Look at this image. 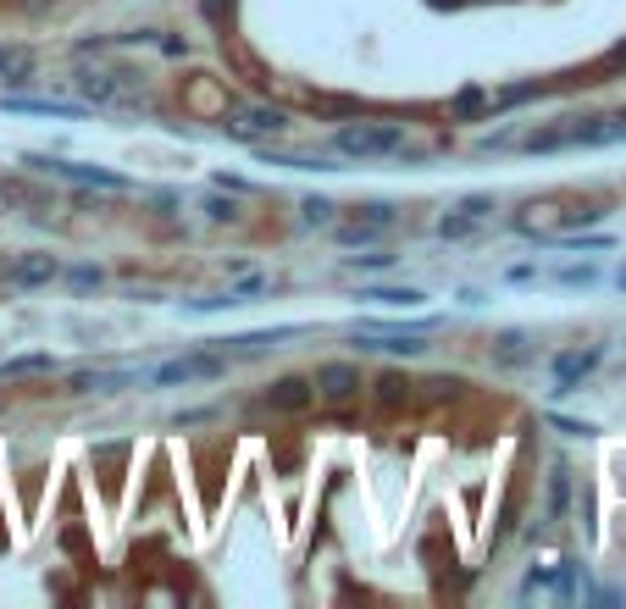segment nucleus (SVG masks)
<instances>
[{
	"mask_svg": "<svg viewBox=\"0 0 626 609\" xmlns=\"http://www.w3.org/2000/svg\"><path fill=\"white\" fill-rule=\"evenodd\" d=\"M610 61H615V67H626V39H621V45L610 50Z\"/></svg>",
	"mask_w": 626,
	"mask_h": 609,
	"instance_id": "473e14b6",
	"label": "nucleus"
},
{
	"mask_svg": "<svg viewBox=\"0 0 626 609\" xmlns=\"http://www.w3.org/2000/svg\"><path fill=\"white\" fill-rule=\"evenodd\" d=\"M266 288H272V277H261V272H255V277H244V283H233L222 299H228V305H250L255 294H266Z\"/></svg>",
	"mask_w": 626,
	"mask_h": 609,
	"instance_id": "6ab92c4d",
	"label": "nucleus"
},
{
	"mask_svg": "<svg viewBox=\"0 0 626 609\" xmlns=\"http://www.w3.org/2000/svg\"><path fill=\"white\" fill-rule=\"evenodd\" d=\"M438 233H444V239H466V233H471V216H444V222H438Z\"/></svg>",
	"mask_w": 626,
	"mask_h": 609,
	"instance_id": "bb28decb",
	"label": "nucleus"
},
{
	"mask_svg": "<svg viewBox=\"0 0 626 609\" xmlns=\"http://www.w3.org/2000/svg\"><path fill=\"white\" fill-rule=\"evenodd\" d=\"M383 227H372V222H350V227H338V244H350V250H361V244H372Z\"/></svg>",
	"mask_w": 626,
	"mask_h": 609,
	"instance_id": "4be33fe9",
	"label": "nucleus"
},
{
	"mask_svg": "<svg viewBox=\"0 0 626 609\" xmlns=\"http://www.w3.org/2000/svg\"><path fill=\"white\" fill-rule=\"evenodd\" d=\"M266 410L272 416H305L311 410V399H316V388H311V377H277L272 388H266Z\"/></svg>",
	"mask_w": 626,
	"mask_h": 609,
	"instance_id": "0eeeda50",
	"label": "nucleus"
},
{
	"mask_svg": "<svg viewBox=\"0 0 626 609\" xmlns=\"http://www.w3.org/2000/svg\"><path fill=\"white\" fill-rule=\"evenodd\" d=\"M300 216H305V227H333L338 205H333V200H322V194H311V200L300 205Z\"/></svg>",
	"mask_w": 626,
	"mask_h": 609,
	"instance_id": "a211bd4d",
	"label": "nucleus"
},
{
	"mask_svg": "<svg viewBox=\"0 0 626 609\" xmlns=\"http://www.w3.org/2000/svg\"><path fill=\"white\" fill-rule=\"evenodd\" d=\"M222 128H228L233 139H255V133H283V128H289V111H277V106H250L239 122L222 117Z\"/></svg>",
	"mask_w": 626,
	"mask_h": 609,
	"instance_id": "6e6552de",
	"label": "nucleus"
},
{
	"mask_svg": "<svg viewBox=\"0 0 626 609\" xmlns=\"http://www.w3.org/2000/svg\"><path fill=\"white\" fill-rule=\"evenodd\" d=\"M228 371V355H183V360H167V366L156 371H139V383L150 388H178V383H205V377H222Z\"/></svg>",
	"mask_w": 626,
	"mask_h": 609,
	"instance_id": "f03ea898",
	"label": "nucleus"
},
{
	"mask_svg": "<svg viewBox=\"0 0 626 609\" xmlns=\"http://www.w3.org/2000/svg\"><path fill=\"white\" fill-rule=\"evenodd\" d=\"M6 111H39V117H73L78 106H67V100H0Z\"/></svg>",
	"mask_w": 626,
	"mask_h": 609,
	"instance_id": "f3484780",
	"label": "nucleus"
},
{
	"mask_svg": "<svg viewBox=\"0 0 626 609\" xmlns=\"http://www.w3.org/2000/svg\"><path fill=\"white\" fill-rule=\"evenodd\" d=\"M521 344H527L521 333H499V360H510V366H516V360H527V349H521Z\"/></svg>",
	"mask_w": 626,
	"mask_h": 609,
	"instance_id": "b1692460",
	"label": "nucleus"
},
{
	"mask_svg": "<svg viewBox=\"0 0 626 609\" xmlns=\"http://www.w3.org/2000/svg\"><path fill=\"white\" fill-rule=\"evenodd\" d=\"M0 84H12V89L34 84V56L23 45H0Z\"/></svg>",
	"mask_w": 626,
	"mask_h": 609,
	"instance_id": "2eb2a0df",
	"label": "nucleus"
},
{
	"mask_svg": "<svg viewBox=\"0 0 626 609\" xmlns=\"http://www.w3.org/2000/svg\"><path fill=\"white\" fill-rule=\"evenodd\" d=\"M350 266L361 272V266H372V272H383V266H394V255H350Z\"/></svg>",
	"mask_w": 626,
	"mask_h": 609,
	"instance_id": "c756f323",
	"label": "nucleus"
},
{
	"mask_svg": "<svg viewBox=\"0 0 626 609\" xmlns=\"http://www.w3.org/2000/svg\"><path fill=\"white\" fill-rule=\"evenodd\" d=\"M460 211H466L471 222H477V216H488V211H494V200H488V194H471V200H460Z\"/></svg>",
	"mask_w": 626,
	"mask_h": 609,
	"instance_id": "cd10ccee",
	"label": "nucleus"
},
{
	"mask_svg": "<svg viewBox=\"0 0 626 609\" xmlns=\"http://www.w3.org/2000/svg\"><path fill=\"white\" fill-rule=\"evenodd\" d=\"M200 12L211 17V23H222V17H228V0H200Z\"/></svg>",
	"mask_w": 626,
	"mask_h": 609,
	"instance_id": "2f4dec72",
	"label": "nucleus"
},
{
	"mask_svg": "<svg viewBox=\"0 0 626 609\" xmlns=\"http://www.w3.org/2000/svg\"><path fill=\"white\" fill-rule=\"evenodd\" d=\"M67 283H73V288H100V283H106V272H100V266H73Z\"/></svg>",
	"mask_w": 626,
	"mask_h": 609,
	"instance_id": "393cba45",
	"label": "nucleus"
},
{
	"mask_svg": "<svg viewBox=\"0 0 626 609\" xmlns=\"http://www.w3.org/2000/svg\"><path fill=\"white\" fill-rule=\"evenodd\" d=\"M560 283H599V272H593V266H566V272H560Z\"/></svg>",
	"mask_w": 626,
	"mask_h": 609,
	"instance_id": "c85d7f7f",
	"label": "nucleus"
},
{
	"mask_svg": "<svg viewBox=\"0 0 626 609\" xmlns=\"http://www.w3.org/2000/svg\"><path fill=\"white\" fill-rule=\"evenodd\" d=\"M482 106H494L488 89H460V95H455V117H477Z\"/></svg>",
	"mask_w": 626,
	"mask_h": 609,
	"instance_id": "412c9836",
	"label": "nucleus"
},
{
	"mask_svg": "<svg viewBox=\"0 0 626 609\" xmlns=\"http://www.w3.org/2000/svg\"><path fill=\"white\" fill-rule=\"evenodd\" d=\"M283 338H294V327H277V333H244V338H222V355L228 360H255L266 349H277Z\"/></svg>",
	"mask_w": 626,
	"mask_h": 609,
	"instance_id": "9d476101",
	"label": "nucleus"
},
{
	"mask_svg": "<svg viewBox=\"0 0 626 609\" xmlns=\"http://www.w3.org/2000/svg\"><path fill=\"white\" fill-rule=\"evenodd\" d=\"M338 156H355V161H377V156H410L405 150V128L399 122H350L338 128ZM422 161V156H410Z\"/></svg>",
	"mask_w": 626,
	"mask_h": 609,
	"instance_id": "f257e3e1",
	"label": "nucleus"
},
{
	"mask_svg": "<svg viewBox=\"0 0 626 609\" xmlns=\"http://www.w3.org/2000/svg\"><path fill=\"white\" fill-rule=\"evenodd\" d=\"M128 383H139L133 371H73L67 377V394H117Z\"/></svg>",
	"mask_w": 626,
	"mask_h": 609,
	"instance_id": "1a4fd4ad",
	"label": "nucleus"
},
{
	"mask_svg": "<svg viewBox=\"0 0 626 609\" xmlns=\"http://www.w3.org/2000/svg\"><path fill=\"white\" fill-rule=\"evenodd\" d=\"M372 399L383 410H399V405H416V377H405V371H383L372 383Z\"/></svg>",
	"mask_w": 626,
	"mask_h": 609,
	"instance_id": "9b49d317",
	"label": "nucleus"
},
{
	"mask_svg": "<svg viewBox=\"0 0 626 609\" xmlns=\"http://www.w3.org/2000/svg\"><path fill=\"white\" fill-rule=\"evenodd\" d=\"M394 205H388V200H366L361 205V222H372V227H394Z\"/></svg>",
	"mask_w": 626,
	"mask_h": 609,
	"instance_id": "5701e85b",
	"label": "nucleus"
},
{
	"mask_svg": "<svg viewBox=\"0 0 626 609\" xmlns=\"http://www.w3.org/2000/svg\"><path fill=\"white\" fill-rule=\"evenodd\" d=\"M50 371H56V360H50L45 349H34V355L0 360V383H23V377H50Z\"/></svg>",
	"mask_w": 626,
	"mask_h": 609,
	"instance_id": "4468645a",
	"label": "nucleus"
},
{
	"mask_svg": "<svg viewBox=\"0 0 626 609\" xmlns=\"http://www.w3.org/2000/svg\"><path fill=\"white\" fill-rule=\"evenodd\" d=\"M205 216H211V222H233V216H239V205L222 200V194H211V200H205Z\"/></svg>",
	"mask_w": 626,
	"mask_h": 609,
	"instance_id": "a878e982",
	"label": "nucleus"
},
{
	"mask_svg": "<svg viewBox=\"0 0 626 609\" xmlns=\"http://www.w3.org/2000/svg\"><path fill=\"white\" fill-rule=\"evenodd\" d=\"M28 167H39L45 178L84 183V189H128V178H122V172H106V167H78V161H50V156H28Z\"/></svg>",
	"mask_w": 626,
	"mask_h": 609,
	"instance_id": "20e7f679",
	"label": "nucleus"
},
{
	"mask_svg": "<svg viewBox=\"0 0 626 609\" xmlns=\"http://www.w3.org/2000/svg\"><path fill=\"white\" fill-rule=\"evenodd\" d=\"M599 360H604V349L593 344V349H566V355H554V394H577L582 383H588L593 371H599Z\"/></svg>",
	"mask_w": 626,
	"mask_h": 609,
	"instance_id": "423d86ee",
	"label": "nucleus"
},
{
	"mask_svg": "<svg viewBox=\"0 0 626 609\" xmlns=\"http://www.w3.org/2000/svg\"><path fill=\"white\" fill-rule=\"evenodd\" d=\"M361 299H366V305H383V311H422V305H427V294H422V288H361Z\"/></svg>",
	"mask_w": 626,
	"mask_h": 609,
	"instance_id": "ddd939ff",
	"label": "nucleus"
},
{
	"mask_svg": "<svg viewBox=\"0 0 626 609\" xmlns=\"http://www.w3.org/2000/svg\"><path fill=\"white\" fill-rule=\"evenodd\" d=\"M427 394L416 399H433V405H444V399H460V388H466V377H433V383H422Z\"/></svg>",
	"mask_w": 626,
	"mask_h": 609,
	"instance_id": "aec40b11",
	"label": "nucleus"
},
{
	"mask_svg": "<svg viewBox=\"0 0 626 609\" xmlns=\"http://www.w3.org/2000/svg\"><path fill=\"white\" fill-rule=\"evenodd\" d=\"M615 283H621V288H626V266H621V272H615Z\"/></svg>",
	"mask_w": 626,
	"mask_h": 609,
	"instance_id": "72a5a7b5",
	"label": "nucleus"
},
{
	"mask_svg": "<svg viewBox=\"0 0 626 609\" xmlns=\"http://www.w3.org/2000/svg\"><path fill=\"white\" fill-rule=\"evenodd\" d=\"M122 89H128V72H78V95H84L89 106H106Z\"/></svg>",
	"mask_w": 626,
	"mask_h": 609,
	"instance_id": "f8f14e48",
	"label": "nucleus"
},
{
	"mask_svg": "<svg viewBox=\"0 0 626 609\" xmlns=\"http://www.w3.org/2000/svg\"><path fill=\"white\" fill-rule=\"evenodd\" d=\"M311 388H316V399H327V405H350V399L366 388V377H361L355 360H327V366H316Z\"/></svg>",
	"mask_w": 626,
	"mask_h": 609,
	"instance_id": "7ed1b4c3",
	"label": "nucleus"
},
{
	"mask_svg": "<svg viewBox=\"0 0 626 609\" xmlns=\"http://www.w3.org/2000/svg\"><path fill=\"white\" fill-rule=\"evenodd\" d=\"M571 504V471L566 466H554L549 471V499H543V521H560Z\"/></svg>",
	"mask_w": 626,
	"mask_h": 609,
	"instance_id": "dca6fc26",
	"label": "nucleus"
},
{
	"mask_svg": "<svg viewBox=\"0 0 626 609\" xmlns=\"http://www.w3.org/2000/svg\"><path fill=\"white\" fill-rule=\"evenodd\" d=\"M61 277V261L56 255H45V250H34V255H17L12 266H6V288H17V294H34V288H50Z\"/></svg>",
	"mask_w": 626,
	"mask_h": 609,
	"instance_id": "39448f33",
	"label": "nucleus"
},
{
	"mask_svg": "<svg viewBox=\"0 0 626 609\" xmlns=\"http://www.w3.org/2000/svg\"><path fill=\"white\" fill-rule=\"evenodd\" d=\"M549 421H554L560 432H571V438H588V432H593L588 421H571V416H549Z\"/></svg>",
	"mask_w": 626,
	"mask_h": 609,
	"instance_id": "7c9ffc66",
	"label": "nucleus"
}]
</instances>
